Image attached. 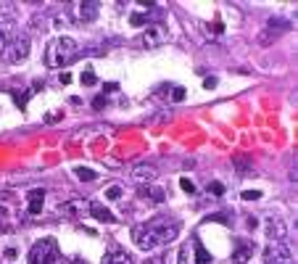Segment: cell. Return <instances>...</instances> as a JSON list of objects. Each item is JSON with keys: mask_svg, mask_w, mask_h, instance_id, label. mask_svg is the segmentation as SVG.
<instances>
[{"mask_svg": "<svg viewBox=\"0 0 298 264\" xmlns=\"http://www.w3.org/2000/svg\"><path fill=\"white\" fill-rule=\"evenodd\" d=\"M130 24H132V27H143V24H148V16H145V14H132Z\"/></svg>", "mask_w": 298, "mask_h": 264, "instance_id": "d6986e66", "label": "cell"}, {"mask_svg": "<svg viewBox=\"0 0 298 264\" xmlns=\"http://www.w3.org/2000/svg\"><path fill=\"white\" fill-rule=\"evenodd\" d=\"M243 201H259L261 198V193L259 190H243V196H240Z\"/></svg>", "mask_w": 298, "mask_h": 264, "instance_id": "603a6c76", "label": "cell"}, {"mask_svg": "<svg viewBox=\"0 0 298 264\" xmlns=\"http://www.w3.org/2000/svg\"><path fill=\"white\" fill-rule=\"evenodd\" d=\"M27 198H45V190L42 188H34V190L27 193Z\"/></svg>", "mask_w": 298, "mask_h": 264, "instance_id": "d4e9b609", "label": "cell"}, {"mask_svg": "<svg viewBox=\"0 0 298 264\" xmlns=\"http://www.w3.org/2000/svg\"><path fill=\"white\" fill-rule=\"evenodd\" d=\"M171 98H174V100H182V98H185V90H182V87H174V93H171Z\"/></svg>", "mask_w": 298, "mask_h": 264, "instance_id": "4316f807", "label": "cell"}, {"mask_svg": "<svg viewBox=\"0 0 298 264\" xmlns=\"http://www.w3.org/2000/svg\"><path fill=\"white\" fill-rule=\"evenodd\" d=\"M93 106H95V109H103V106H106V95H100V98H95V103H93Z\"/></svg>", "mask_w": 298, "mask_h": 264, "instance_id": "f1b7e54d", "label": "cell"}, {"mask_svg": "<svg viewBox=\"0 0 298 264\" xmlns=\"http://www.w3.org/2000/svg\"><path fill=\"white\" fill-rule=\"evenodd\" d=\"M180 185H182V190H185V193H196V182H193L190 177H182Z\"/></svg>", "mask_w": 298, "mask_h": 264, "instance_id": "7402d4cb", "label": "cell"}, {"mask_svg": "<svg viewBox=\"0 0 298 264\" xmlns=\"http://www.w3.org/2000/svg\"><path fill=\"white\" fill-rule=\"evenodd\" d=\"M254 243L251 240H240L237 248H232V264H248V259L254 256Z\"/></svg>", "mask_w": 298, "mask_h": 264, "instance_id": "8fae6325", "label": "cell"}, {"mask_svg": "<svg viewBox=\"0 0 298 264\" xmlns=\"http://www.w3.org/2000/svg\"><path fill=\"white\" fill-rule=\"evenodd\" d=\"M177 264H193V248H190V243L180 248V256H177Z\"/></svg>", "mask_w": 298, "mask_h": 264, "instance_id": "e0dca14e", "label": "cell"}, {"mask_svg": "<svg viewBox=\"0 0 298 264\" xmlns=\"http://www.w3.org/2000/svg\"><path fill=\"white\" fill-rule=\"evenodd\" d=\"M42 212V198H29V214H40Z\"/></svg>", "mask_w": 298, "mask_h": 264, "instance_id": "44dd1931", "label": "cell"}, {"mask_svg": "<svg viewBox=\"0 0 298 264\" xmlns=\"http://www.w3.org/2000/svg\"><path fill=\"white\" fill-rule=\"evenodd\" d=\"M100 264H135V259H132V254H127V251L113 248V251H108V254L103 256Z\"/></svg>", "mask_w": 298, "mask_h": 264, "instance_id": "7c38bea8", "label": "cell"}, {"mask_svg": "<svg viewBox=\"0 0 298 264\" xmlns=\"http://www.w3.org/2000/svg\"><path fill=\"white\" fill-rule=\"evenodd\" d=\"M58 256H61V251H58L55 238H42V240H37V243L32 246L29 264H55Z\"/></svg>", "mask_w": 298, "mask_h": 264, "instance_id": "3957f363", "label": "cell"}, {"mask_svg": "<svg viewBox=\"0 0 298 264\" xmlns=\"http://www.w3.org/2000/svg\"><path fill=\"white\" fill-rule=\"evenodd\" d=\"M87 209H90V214H93L98 222H108V225H113V222H116V217H113L108 209H103V206H98V203H90Z\"/></svg>", "mask_w": 298, "mask_h": 264, "instance_id": "5bb4252c", "label": "cell"}, {"mask_svg": "<svg viewBox=\"0 0 298 264\" xmlns=\"http://www.w3.org/2000/svg\"><path fill=\"white\" fill-rule=\"evenodd\" d=\"M106 198H108V201H116V198H122V188H119V185H111V188L106 190Z\"/></svg>", "mask_w": 298, "mask_h": 264, "instance_id": "ffe728a7", "label": "cell"}, {"mask_svg": "<svg viewBox=\"0 0 298 264\" xmlns=\"http://www.w3.org/2000/svg\"><path fill=\"white\" fill-rule=\"evenodd\" d=\"M77 11H79V21H82V24H90V21L98 19V14H100V3H95V0H87V3H79Z\"/></svg>", "mask_w": 298, "mask_h": 264, "instance_id": "30bf717a", "label": "cell"}, {"mask_svg": "<svg viewBox=\"0 0 298 264\" xmlns=\"http://www.w3.org/2000/svg\"><path fill=\"white\" fill-rule=\"evenodd\" d=\"M264 261L267 264H290L293 254H290V248L285 243H269L264 248Z\"/></svg>", "mask_w": 298, "mask_h": 264, "instance_id": "5b68a950", "label": "cell"}, {"mask_svg": "<svg viewBox=\"0 0 298 264\" xmlns=\"http://www.w3.org/2000/svg\"><path fill=\"white\" fill-rule=\"evenodd\" d=\"M95 82H98V79H95V74L90 72V69H87V72H82V85H85V87H93Z\"/></svg>", "mask_w": 298, "mask_h": 264, "instance_id": "ac0fdd59", "label": "cell"}, {"mask_svg": "<svg viewBox=\"0 0 298 264\" xmlns=\"http://www.w3.org/2000/svg\"><path fill=\"white\" fill-rule=\"evenodd\" d=\"M14 37H16V21L8 16H0V53H6Z\"/></svg>", "mask_w": 298, "mask_h": 264, "instance_id": "ba28073f", "label": "cell"}, {"mask_svg": "<svg viewBox=\"0 0 298 264\" xmlns=\"http://www.w3.org/2000/svg\"><path fill=\"white\" fill-rule=\"evenodd\" d=\"M203 87H206V90H214V87H216V77H206V79H203Z\"/></svg>", "mask_w": 298, "mask_h": 264, "instance_id": "484cf974", "label": "cell"}, {"mask_svg": "<svg viewBox=\"0 0 298 264\" xmlns=\"http://www.w3.org/2000/svg\"><path fill=\"white\" fill-rule=\"evenodd\" d=\"M58 82H61V85H69V82H72V74H69V72H64V74L58 77Z\"/></svg>", "mask_w": 298, "mask_h": 264, "instance_id": "83f0119b", "label": "cell"}, {"mask_svg": "<svg viewBox=\"0 0 298 264\" xmlns=\"http://www.w3.org/2000/svg\"><path fill=\"white\" fill-rule=\"evenodd\" d=\"M29 56V37H24V34H16L14 40H11V45L6 48V59L11 61V64H19V61H24Z\"/></svg>", "mask_w": 298, "mask_h": 264, "instance_id": "277c9868", "label": "cell"}, {"mask_svg": "<svg viewBox=\"0 0 298 264\" xmlns=\"http://www.w3.org/2000/svg\"><path fill=\"white\" fill-rule=\"evenodd\" d=\"M180 235V222L169 220V217H156V220H148L145 225H140L135 230V243L143 251H156L166 243H171Z\"/></svg>", "mask_w": 298, "mask_h": 264, "instance_id": "6da1fadb", "label": "cell"}, {"mask_svg": "<svg viewBox=\"0 0 298 264\" xmlns=\"http://www.w3.org/2000/svg\"><path fill=\"white\" fill-rule=\"evenodd\" d=\"M267 235H269V240L272 243H282L285 240V235H288V227H285V222L282 220H267Z\"/></svg>", "mask_w": 298, "mask_h": 264, "instance_id": "9c48e42d", "label": "cell"}, {"mask_svg": "<svg viewBox=\"0 0 298 264\" xmlns=\"http://www.w3.org/2000/svg\"><path fill=\"white\" fill-rule=\"evenodd\" d=\"M74 175L82 180V182H93V180H98V172H93V169H87V167H77L74 169Z\"/></svg>", "mask_w": 298, "mask_h": 264, "instance_id": "2e32d148", "label": "cell"}, {"mask_svg": "<svg viewBox=\"0 0 298 264\" xmlns=\"http://www.w3.org/2000/svg\"><path fill=\"white\" fill-rule=\"evenodd\" d=\"M79 53V45L74 37H69V34H61V37H55L50 45H48V56H45V64L50 69H58L64 64H72Z\"/></svg>", "mask_w": 298, "mask_h": 264, "instance_id": "7a4b0ae2", "label": "cell"}, {"mask_svg": "<svg viewBox=\"0 0 298 264\" xmlns=\"http://www.w3.org/2000/svg\"><path fill=\"white\" fill-rule=\"evenodd\" d=\"M130 177H132L135 182H140V185H148V182H153V180L158 177V169H156L153 164H135V167L130 169Z\"/></svg>", "mask_w": 298, "mask_h": 264, "instance_id": "52a82bcc", "label": "cell"}, {"mask_svg": "<svg viewBox=\"0 0 298 264\" xmlns=\"http://www.w3.org/2000/svg\"><path fill=\"white\" fill-rule=\"evenodd\" d=\"M209 193H214V196H222V193H224V185H222V182H211V185H209Z\"/></svg>", "mask_w": 298, "mask_h": 264, "instance_id": "cb8c5ba5", "label": "cell"}, {"mask_svg": "<svg viewBox=\"0 0 298 264\" xmlns=\"http://www.w3.org/2000/svg\"><path fill=\"white\" fill-rule=\"evenodd\" d=\"M190 248H193V264H211V254L198 243V240H193Z\"/></svg>", "mask_w": 298, "mask_h": 264, "instance_id": "4fadbf2b", "label": "cell"}, {"mask_svg": "<svg viewBox=\"0 0 298 264\" xmlns=\"http://www.w3.org/2000/svg\"><path fill=\"white\" fill-rule=\"evenodd\" d=\"M85 206H87L85 201H72V203H61V212H64L66 217H74L77 212H82Z\"/></svg>", "mask_w": 298, "mask_h": 264, "instance_id": "9a60e30c", "label": "cell"}, {"mask_svg": "<svg viewBox=\"0 0 298 264\" xmlns=\"http://www.w3.org/2000/svg\"><path fill=\"white\" fill-rule=\"evenodd\" d=\"M169 37V32L164 24H151V27H145L143 32V45L145 48H158V45H164Z\"/></svg>", "mask_w": 298, "mask_h": 264, "instance_id": "8992f818", "label": "cell"}]
</instances>
